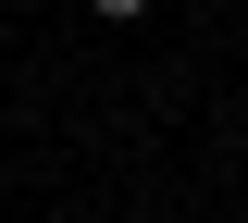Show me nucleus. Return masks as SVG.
I'll return each instance as SVG.
<instances>
[{"mask_svg": "<svg viewBox=\"0 0 248 223\" xmlns=\"http://www.w3.org/2000/svg\"><path fill=\"white\" fill-rule=\"evenodd\" d=\"M87 13H149V0H87Z\"/></svg>", "mask_w": 248, "mask_h": 223, "instance_id": "nucleus-1", "label": "nucleus"}]
</instances>
